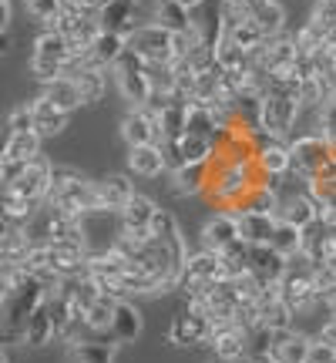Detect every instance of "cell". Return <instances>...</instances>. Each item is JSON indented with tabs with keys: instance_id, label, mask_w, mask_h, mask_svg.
<instances>
[{
	"instance_id": "1",
	"label": "cell",
	"mask_w": 336,
	"mask_h": 363,
	"mask_svg": "<svg viewBox=\"0 0 336 363\" xmlns=\"http://www.w3.org/2000/svg\"><path fill=\"white\" fill-rule=\"evenodd\" d=\"M47 202L57 208H65V212H71V216H84V212H98V208H101L94 182H88L78 169H71V165H54Z\"/></svg>"
},
{
	"instance_id": "2",
	"label": "cell",
	"mask_w": 336,
	"mask_h": 363,
	"mask_svg": "<svg viewBox=\"0 0 336 363\" xmlns=\"http://www.w3.org/2000/svg\"><path fill=\"white\" fill-rule=\"evenodd\" d=\"M299 115H303V104L296 94H279V91H266L262 94V108H259V128L272 135V138H293Z\"/></svg>"
},
{
	"instance_id": "3",
	"label": "cell",
	"mask_w": 336,
	"mask_h": 363,
	"mask_svg": "<svg viewBox=\"0 0 336 363\" xmlns=\"http://www.w3.org/2000/svg\"><path fill=\"white\" fill-rule=\"evenodd\" d=\"M225 279H229V262H225V256H222V252H212V249H198V252H189V259H185L179 289L185 296H192L198 289L225 283Z\"/></svg>"
},
{
	"instance_id": "4",
	"label": "cell",
	"mask_w": 336,
	"mask_h": 363,
	"mask_svg": "<svg viewBox=\"0 0 336 363\" xmlns=\"http://www.w3.org/2000/svg\"><path fill=\"white\" fill-rule=\"evenodd\" d=\"M289 148H293V172H289V179L303 182V185L313 182L333 162L330 142H326L323 135H293V138H289Z\"/></svg>"
},
{
	"instance_id": "5",
	"label": "cell",
	"mask_w": 336,
	"mask_h": 363,
	"mask_svg": "<svg viewBox=\"0 0 336 363\" xmlns=\"http://www.w3.org/2000/svg\"><path fill=\"white\" fill-rule=\"evenodd\" d=\"M128 51L145 65H175V34L158 24H138L128 34Z\"/></svg>"
},
{
	"instance_id": "6",
	"label": "cell",
	"mask_w": 336,
	"mask_h": 363,
	"mask_svg": "<svg viewBox=\"0 0 336 363\" xmlns=\"http://www.w3.org/2000/svg\"><path fill=\"white\" fill-rule=\"evenodd\" d=\"M115 84L131 108H148L152 94H155L152 91V78H148V65L131 51L115 65Z\"/></svg>"
},
{
	"instance_id": "7",
	"label": "cell",
	"mask_w": 336,
	"mask_h": 363,
	"mask_svg": "<svg viewBox=\"0 0 336 363\" xmlns=\"http://www.w3.org/2000/svg\"><path fill=\"white\" fill-rule=\"evenodd\" d=\"M208 350H212L215 363L219 360H246L249 353H252V330H249L246 323H239V320L215 326V333L208 340Z\"/></svg>"
},
{
	"instance_id": "8",
	"label": "cell",
	"mask_w": 336,
	"mask_h": 363,
	"mask_svg": "<svg viewBox=\"0 0 336 363\" xmlns=\"http://www.w3.org/2000/svg\"><path fill=\"white\" fill-rule=\"evenodd\" d=\"M212 333H215V323H212L208 316H202L198 310L185 306V310L172 320L168 340H172L175 347H208Z\"/></svg>"
},
{
	"instance_id": "9",
	"label": "cell",
	"mask_w": 336,
	"mask_h": 363,
	"mask_svg": "<svg viewBox=\"0 0 336 363\" xmlns=\"http://www.w3.org/2000/svg\"><path fill=\"white\" fill-rule=\"evenodd\" d=\"M252 165H256L266 179L283 182V179H289V172H293V148H289L286 138H272V135H266L262 145H259L256 158H252Z\"/></svg>"
},
{
	"instance_id": "10",
	"label": "cell",
	"mask_w": 336,
	"mask_h": 363,
	"mask_svg": "<svg viewBox=\"0 0 336 363\" xmlns=\"http://www.w3.org/2000/svg\"><path fill=\"white\" fill-rule=\"evenodd\" d=\"M242 242V233H239V222H235L233 212H215L212 219L202 225V249H212V252H233L235 246Z\"/></svg>"
},
{
	"instance_id": "11",
	"label": "cell",
	"mask_w": 336,
	"mask_h": 363,
	"mask_svg": "<svg viewBox=\"0 0 336 363\" xmlns=\"http://www.w3.org/2000/svg\"><path fill=\"white\" fill-rule=\"evenodd\" d=\"M121 138L128 148L135 145H158L162 142V125L152 108H131L128 115L121 118Z\"/></svg>"
},
{
	"instance_id": "12",
	"label": "cell",
	"mask_w": 336,
	"mask_h": 363,
	"mask_svg": "<svg viewBox=\"0 0 336 363\" xmlns=\"http://www.w3.org/2000/svg\"><path fill=\"white\" fill-rule=\"evenodd\" d=\"M279 219L283 222H293L296 229H310V225H316L320 222V208H316V202H313V195L306 192V185L299 189V192H293V189H286L283 185V202H279Z\"/></svg>"
},
{
	"instance_id": "13",
	"label": "cell",
	"mask_w": 336,
	"mask_h": 363,
	"mask_svg": "<svg viewBox=\"0 0 336 363\" xmlns=\"http://www.w3.org/2000/svg\"><path fill=\"white\" fill-rule=\"evenodd\" d=\"M246 266L262 283H279L286 276V269H289V256H283L279 249H272V246H249Z\"/></svg>"
},
{
	"instance_id": "14",
	"label": "cell",
	"mask_w": 336,
	"mask_h": 363,
	"mask_svg": "<svg viewBox=\"0 0 336 363\" xmlns=\"http://www.w3.org/2000/svg\"><path fill=\"white\" fill-rule=\"evenodd\" d=\"M98 24H101V30H111V34L128 38L131 30L142 24L138 0H108V4H104V11L98 13Z\"/></svg>"
},
{
	"instance_id": "15",
	"label": "cell",
	"mask_w": 336,
	"mask_h": 363,
	"mask_svg": "<svg viewBox=\"0 0 336 363\" xmlns=\"http://www.w3.org/2000/svg\"><path fill=\"white\" fill-rule=\"evenodd\" d=\"M233 216H235V222H239L242 242H249V246H269L272 242V233H276V225H279V216H272V212H252V208H239Z\"/></svg>"
},
{
	"instance_id": "16",
	"label": "cell",
	"mask_w": 336,
	"mask_h": 363,
	"mask_svg": "<svg viewBox=\"0 0 336 363\" xmlns=\"http://www.w3.org/2000/svg\"><path fill=\"white\" fill-rule=\"evenodd\" d=\"M128 54V38L121 34H111V30H101L94 44L88 48V65H98L104 71H115V65Z\"/></svg>"
},
{
	"instance_id": "17",
	"label": "cell",
	"mask_w": 336,
	"mask_h": 363,
	"mask_svg": "<svg viewBox=\"0 0 336 363\" xmlns=\"http://www.w3.org/2000/svg\"><path fill=\"white\" fill-rule=\"evenodd\" d=\"M128 169L138 179H162V175H168L162 145H135V148H128Z\"/></svg>"
},
{
	"instance_id": "18",
	"label": "cell",
	"mask_w": 336,
	"mask_h": 363,
	"mask_svg": "<svg viewBox=\"0 0 336 363\" xmlns=\"http://www.w3.org/2000/svg\"><path fill=\"white\" fill-rule=\"evenodd\" d=\"M94 189H98V202H101L104 212H121L135 195V185H131L128 175H104V179L94 182Z\"/></svg>"
},
{
	"instance_id": "19",
	"label": "cell",
	"mask_w": 336,
	"mask_h": 363,
	"mask_svg": "<svg viewBox=\"0 0 336 363\" xmlns=\"http://www.w3.org/2000/svg\"><path fill=\"white\" fill-rule=\"evenodd\" d=\"M172 179V192L181 195V199H192V195H206L208 182H212V162L206 165H185L181 172L168 175Z\"/></svg>"
},
{
	"instance_id": "20",
	"label": "cell",
	"mask_w": 336,
	"mask_h": 363,
	"mask_svg": "<svg viewBox=\"0 0 336 363\" xmlns=\"http://www.w3.org/2000/svg\"><path fill=\"white\" fill-rule=\"evenodd\" d=\"M121 229H135V233H148L152 229V222H155V216H158V206L148 199V195H142V192H135L131 195V202L121 212Z\"/></svg>"
},
{
	"instance_id": "21",
	"label": "cell",
	"mask_w": 336,
	"mask_h": 363,
	"mask_svg": "<svg viewBox=\"0 0 336 363\" xmlns=\"http://www.w3.org/2000/svg\"><path fill=\"white\" fill-rule=\"evenodd\" d=\"M67 78L78 81V91H81V98H84V104L101 101L104 91H108V71L98 65H78Z\"/></svg>"
},
{
	"instance_id": "22",
	"label": "cell",
	"mask_w": 336,
	"mask_h": 363,
	"mask_svg": "<svg viewBox=\"0 0 336 363\" xmlns=\"http://www.w3.org/2000/svg\"><path fill=\"white\" fill-rule=\"evenodd\" d=\"M34 118H38V135L40 138H57L71 121V111H61L54 101H47L44 94L34 98Z\"/></svg>"
},
{
	"instance_id": "23",
	"label": "cell",
	"mask_w": 336,
	"mask_h": 363,
	"mask_svg": "<svg viewBox=\"0 0 336 363\" xmlns=\"http://www.w3.org/2000/svg\"><path fill=\"white\" fill-rule=\"evenodd\" d=\"M24 347H47L51 340H57V330H54V316H51V306H47V299L40 303L34 316L27 320L24 326Z\"/></svg>"
},
{
	"instance_id": "24",
	"label": "cell",
	"mask_w": 336,
	"mask_h": 363,
	"mask_svg": "<svg viewBox=\"0 0 336 363\" xmlns=\"http://www.w3.org/2000/svg\"><path fill=\"white\" fill-rule=\"evenodd\" d=\"M142 333V310L131 299H118L115 306V323H111V340L118 343H131Z\"/></svg>"
},
{
	"instance_id": "25",
	"label": "cell",
	"mask_w": 336,
	"mask_h": 363,
	"mask_svg": "<svg viewBox=\"0 0 336 363\" xmlns=\"http://www.w3.org/2000/svg\"><path fill=\"white\" fill-rule=\"evenodd\" d=\"M71 347V360L74 363H111L118 350V340H74Z\"/></svg>"
},
{
	"instance_id": "26",
	"label": "cell",
	"mask_w": 336,
	"mask_h": 363,
	"mask_svg": "<svg viewBox=\"0 0 336 363\" xmlns=\"http://www.w3.org/2000/svg\"><path fill=\"white\" fill-rule=\"evenodd\" d=\"M40 138L38 131H13L7 135V142H4V155L0 162H30V158L40 155Z\"/></svg>"
},
{
	"instance_id": "27",
	"label": "cell",
	"mask_w": 336,
	"mask_h": 363,
	"mask_svg": "<svg viewBox=\"0 0 336 363\" xmlns=\"http://www.w3.org/2000/svg\"><path fill=\"white\" fill-rule=\"evenodd\" d=\"M44 98L54 101L61 111H78L81 104H84V98H81V91H78V81L67 78V74L47 81V84H44Z\"/></svg>"
},
{
	"instance_id": "28",
	"label": "cell",
	"mask_w": 336,
	"mask_h": 363,
	"mask_svg": "<svg viewBox=\"0 0 336 363\" xmlns=\"http://www.w3.org/2000/svg\"><path fill=\"white\" fill-rule=\"evenodd\" d=\"M310 347H313V337H306V333H279L276 337V347H272V353H276V360L279 363H306V357H310Z\"/></svg>"
},
{
	"instance_id": "29",
	"label": "cell",
	"mask_w": 336,
	"mask_h": 363,
	"mask_svg": "<svg viewBox=\"0 0 336 363\" xmlns=\"http://www.w3.org/2000/svg\"><path fill=\"white\" fill-rule=\"evenodd\" d=\"M215 65L222 67V71H249V65H252V51H246V48H239L233 38H225L222 34L219 40H215Z\"/></svg>"
},
{
	"instance_id": "30",
	"label": "cell",
	"mask_w": 336,
	"mask_h": 363,
	"mask_svg": "<svg viewBox=\"0 0 336 363\" xmlns=\"http://www.w3.org/2000/svg\"><path fill=\"white\" fill-rule=\"evenodd\" d=\"M272 249H279L283 256H299V252H306V233L303 229H296L293 222H283L279 219V225H276V233H272Z\"/></svg>"
},
{
	"instance_id": "31",
	"label": "cell",
	"mask_w": 336,
	"mask_h": 363,
	"mask_svg": "<svg viewBox=\"0 0 336 363\" xmlns=\"http://www.w3.org/2000/svg\"><path fill=\"white\" fill-rule=\"evenodd\" d=\"M115 306L118 299L115 296H101L98 303H91L84 310V326L91 333H108L111 337V323H115Z\"/></svg>"
},
{
	"instance_id": "32",
	"label": "cell",
	"mask_w": 336,
	"mask_h": 363,
	"mask_svg": "<svg viewBox=\"0 0 336 363\" xmlns=\"http://www.w3.org/2000/svg\"><path fill=\"white\" fill-rule=\"evenodd\" d=\"M269 0H219V11H222V30L242 24L249 17H256V11H262Z\"/></svg>"
},
{
	"instance_id": "33",
	"label": "cell",
	"mask_w": 336,
	"mask_h": 363,
	"mask_svg": "<svg viewBox=\"0 0 336 363\" xmlns=\"http://www.w3.org/2000/svg\"><path fill=\"white\" fill-rule=\"evenodd\" d=\"M259 27H262V34L266 38H279V34H286V11L279 0H269L262 11H256V17H252Z\"/></svg>"
},
{
	"instance_id": "34",
	"label": "cell",
	"mask_w": 336,
	"mask_h": 363,
	"mask_svg": "<svg viewBox=\"0 0 336 363\" xmlns=\"http://www.w3.org/2000/svg\"><path fill=\"white\" fill-rule=\"evenodd\" d=\"M225 38H233L239 48H246V51H256V48H262L266 44V34H262V27L249 17V21H242V24H235V27H229V30H222Z\"/></svg>"
},
{
	"instance_id": "35",
	"label": "cell",
	"mask_w": 336,
	"mask_h": 363,
	"mask_svg": "<svg viewBox=\"0 0 336 363\" xmlns=\"http://www.w3.org/2000/svg\"><path fill=\"white\" fill-rule=\"evenodd\" d=\"M27 13L40 21V24H54L61 13H65V0H24Z\"/></svg>"
},
{
	"instance_id": "36",
	"label": "cell",
	"mask_w": 336,
	"mask_h": 363,
	"mask_svg": "<svg viewBox=\"0 0 336 363\" xmlns=\"http://www.w3.org/2000/svg\"><path fill=\"white\" fill-rule=\"evenodd\" d=\"M152 235H155L158 242H175V239H185L181 229H179V222H175V216L165 212V208H158L155 222H152Z\"/></svg>"
},
{
	"instance_id": "37",
	"label": "cell",
	"mask_w": 336,
	"mask_h": 363,
	"mask_svg": "<svg viewBox=\"0 0 336 363\" xmlns=\"http://www.w3.org/2000/svg\"><path fill=\"white\" fill-rule=\"evenodd\" d=\"M13 131H38V118H34V101L30 104H17L11 115H7V135Z\"/></svg>"
},
{
	"instance_id": "38",
	"label": "cell",
	"mask_w": 336,
	"mask_h": 363,
	"mask_svg": "<svg viewBox=\"0 0 336 363\" xmlns=\"http://www.w3.org/2000/svg\"><path fill=\"white\" fill-rule=\"evenodd\" d=\"M313 21L323 27V30H330V27H336V0H316V11H313Z\"/></svg>"
},
{
	"instance_id": "39",
	"label": "cell",
	"mask_w": 336,
	"mask_h": 363,
	"mask_svg": "<svg viewBox=\"0 0 336 363\" xmlns=\"http://www.w3.org/2000/svg\"><path fill=\"white\" fill-rule=\"evenodd\" d=\"M306 363H336V347L333 343H323L320 337H313V347H310Z\"/></svg>"
},
{
	"instance_id": "40",
	"label": "cell",
	"mask_w": 336,
	"mask_h": 363,
	"mask_svg": "<svg viewBox=\"0 0 336 363\" xmlns=\"http://www.w3.org/2000/svg\"><path fill=\"white\" fill-rule=\"evenodd\" d=\"M108 0H65V11L71 13H84V17H98L104 11Z\"/></svg>"
},
{
	"instance_id": "41",
	"label": "cell",
	"mask_w": 336,
	"mask_h": 363,
	"mask_svg": "<svg viewBox=\"0 0 336 363\" xmlns=\"http://www.w3.org/2000/svg\"><path fill=\"white\" fill-rule=\"evenodd\" d=\"M316 337L323 340V343H333V347H336V313H330V316H326L323 326L316 330Z\"/></svg>"
},
{
	"instance_id": "42",
	"label": "cell",
	"mask_w": 336,
	"mask_h": 363,
	"mask_svg": "<svg viewBox=\"0 0 336 363\" xmlns=\"http://www.w3.org/2000/svg\"><path fill=\"white\" fill-rule=\"evenodd\" d=\"M11 13H13L11 0H0V27H4V30H11Z\"/></svg>"
},
{
	"instance_id": "43",
	"label": "cell",
	"mask_w": 336,
	"mask_h": 363,
	"mask_svg": "<svg viewBox=\"0 0 336 363\" xmlns=\"http://www.w3.org/2000/svg\"><path fill=\"white\" fill-rule=\"evenodd\" d=\"M323 306H326V313H336V286L323 293Z\"/></svg>"
},
{
	"instance_id": "44",
	"label": "cell",
	"mask_w": 336,
	"mask_h": 363,
	"mask_svg": "<svg viewBox=\"0 0 336 363\" xmlns=\"http://www.w3.org/2000/svg\"><path fill=\"white\" fill-rule=\"evenodd\" d=\"M252 363H279V360H276V353H256Z\"/></svg>"
},
{
	"instance_id": "45",
	"label": "cell",
	"mask_w": 336,
	"mask_h": 363,
	"mask_svg": "<svg viewBox=\"0 0 336 363\" xmlns=\"http://www.w3.org/2000/svg\"><path fill=\"white\" fill-rule=\"evenodd\" d=\"M0 363H11V350H4V353H0Z\"/></svg>"
},
{
	"instance_id": "46",
	"label": "cell",
	"mask_w": 336,
	"mask_h": 363,
	"mask_svg": "<svg viewBox=\"0 0 336 363\" xmlns=\"http://www.w3.org/2000/svg\"><path fill=\"white\" fill-rule=\"evenodd\" d=\"M219 363H252V357H246V360H219Z\"/></svg>"
},
{
	"instance_id": "47",
	"label": "cell",
	"mask_w": 336,
	"mask_h": 363,
	"mask_svg": "<svg viewBox=\"0 0 336 363\" xmlns=\"http://www.w3.org/2000/svg\"><path fill=\"white\" fill-rule=\"evenodd\" d=\"M181 4H189V7H198V4H202V0H181Z\"/></svg>"
}]
</instances>
